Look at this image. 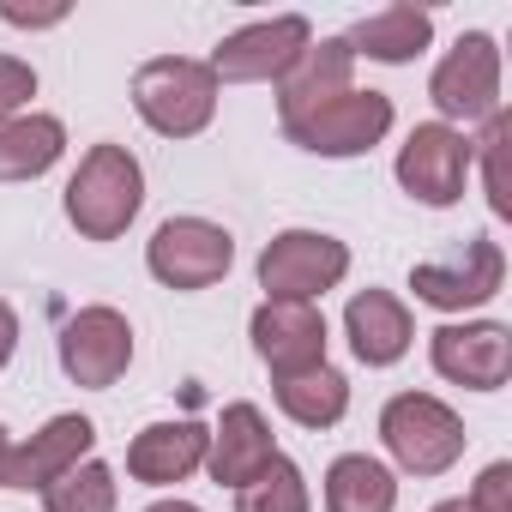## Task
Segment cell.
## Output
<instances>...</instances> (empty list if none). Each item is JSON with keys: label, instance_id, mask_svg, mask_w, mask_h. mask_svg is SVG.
Returning a JSON list of instances; mask_svg holds the SVG:
<instances>
[{"label": "cell", "instance_id": "obj_17", "mask_svg": "<svg viewBox=\"0 0 512 512\" xmlns=\"http://www.w3.org/2000/svg\"><path fill=\"white\" fill-rule=\"evenodd\" d=\"M205 446H211V434H205L199 422H157V428H145V434L127 446V470H133L139 482L163 488V482L193 476V470L205 464Z\"/></svg>", "mask_w": 512, "mask_h": 512}, {"label": "cell", "instance_id": "obj_11", "mask_svg": "<svg viewBox=\"0 0 512 512\" xmlns=\"http://www.w3.org/2000/svg\"><path fill=\"white\" fill-rule=\"evenodd\" d=\"M133 362V326L115 308H79L61 332V368L79 386H115Z\"/></svg>", "mask_w": 512, "mask_h": 512}, {"label": "cell", "instance_id": "obj_3", "mask_svg": "<svg viewBox=\"0 0 512 512\" xmlns=\"http://www.w3.org/2000/svg\"><path fill=\"white\" fill-rule=\"evenodd\" d=\"M380 440L410 476H440L464 458V422L428 392H398L380 410Z\"/></svg>", "mask_w": 512, "mask_h": 512}, {"label": "cell", "instance_id": "obj_12", "mask_svg": "<svg viewBox=\"0 0 512 512\" xmlns=\"http://www.w3.org/2000/svg\"><path fill=\"white\" fill-rule=\"evenodd\" d=\"M428 350H434V368L446 380L470 386V392H494L512 374V332L494 326V320H482V326H440Z\"/></svg>", "mask_w": 512, "mask_h": 512}, {"label": "cell", "instance_id": "obj_26", "mask_svg": "<svg viewBox=\"0 0 512 512\" xmlns=\"http://www.w3.org/2000/svg\"><path fill=\"white\" fill-rule=\"evenodd\" d=\"M37 91V73H31V61H13V55H0V121H13L19 115V103Z\"/></svg>", "mask_w": 512, "mask_h": 512}, {"label": "cell", "instance_id": "obj_7", "mask_svg": "<svg viewBox=\"0 0 512 512\" xmlns=\"http://www.w3.org/2000/svg\"><path fill=\"white\" fill-rule=\"evenodd\" d=\"M308 43H314V31H308V19H296V13L266 19V25H247V31H235V37L217 43V55H211V79H223V85L284 79V73L308 55Z\"/></svg>", "mask_w": 512, "mask_h": 512}, {"label": "cell", "instance_id": "obj_29", "mask_svg": "<svg viewBox=\"0 0 512 512\" xmlns=\"http://www.w3.org/2000/svg\"><path fill=\"white\" fill-rule=\"evenodd\" d=\"M13 350H19V314H13L7 302H0V368L13 362Z\"/></svg>", "mask_w": 512, "mask_h": 512}, {"label": "cell", "instance_id": "obj_8", "mask_svg": "<svg viewBox=\"0 0 512 512\" xmlns=\"http://www.w3.org/2000/svg\"><path fill=\"white\" fill-rule=\"evenodd\" d=\"M428 97L452 121H488V115H500V49H494V37H482V31L458 37L452 55L434 67Z\"/></svg>", "mask_w": 512, "mask_h": 512}, {"label": "cell", "instance_id": "obj_6", "mask_svg": "<svg viewBox=\"0 0 512 512\" xmlns=\"http://www.w3.org/2000/svg\"><path fill=\"white\" fill-rule=\"evenodd\" d=\"M145 260H151V278L169 290H211L235 260V241H229V229H217L205 217H169L151 235Z\"/></svg>", "mask_w": 512, "mask_h": 512}, {"label": "cell", "instance_id": "obj_15", "mask_svg": "<svg viewBox=\"0 0 512 512\" xmlns=\"http://www.w3.org/2000/svg\"><path fill=\"white\" fill-rule=\"evenodd\" d=\"M272 458H278V446H272L266 416L253 410V404H229V410H223V422H217V434H211V446H205L211 476H217V482H229V488H241V482L260 476Z\"/></svg>", "mask_w": 512, "mask_h": 512}, {"label": "cell", "instance_id": "obj_21", "mask_svg": "<svg viewBox=\"0 0 512 512\" xmlns=\"http://www.w3.org/2000/svg\"><path fill=\"white\" fill-rule=\"evenodd\" d=\"M392 506H398V482L368 452H350L326 470V512H392Z\"/></svg>", "mask_w": 512, "mask_h": 512}, {"label": "cell", "instance_id": "obj_5", "mask_svg": "<svg viewBox=\"0 0 512 512\" xmlns=\"http://www.w3.org/2000/svg\"><path fill=\"white\" fill-rule=\"evenodd\" d=\"M284 133L302 151H320V157H362V151H374L392 133V97H380V91H344V97L308 109L302 121H284Z\"/></svg>", "mask_w": 512, "mask_h": 512}, {"label": "cell", "instance_id": "obj_1", "mask_svg": "<svg viewBox=\"0 0 512 512\" xmlns=\"http://www.w3.org/2000/svg\"><path fill=\"white\" fill-rule=\"evenodd\" d=\"M139 199H145V175L127 145H91L79 175L67 181V217L85 241H115L139 217Z\"/></svg>", "mask_w": 512, "mask_h": 512}, {"label": "cell", "instance_id": "obj_18", "mask_svg": "<svg viewBox=\"0 0 512 512\" xmlns=\"http://www.w3.org/2000/svg\"><path fill=\"white\" fill-rule=\"evenodd\" d=\"M344 326H350V344H356V356H362L368 368H392V362L410 350V338H416L404 302L386 296V290H362V296H350Z\"/></svg>", "mask_w": 512, "mask_h": 512}, {"label": "cell", "instance_id": "obj_13", "mask_svg": "<svg viewBox=\"0 0 512 512\" xmlns=\"http://www.w3.org/2000/svg\"><path fill=\"white\" fill-rule=\"evenodd\" d=\"M500 278H506L500 247L476 235V241L464 247V260H458V266H416V272H410V290H416L428 308L458 314V308H482V302L500 290Z\"/></svg>", "mask_w": 512, "mask_h": 512}, {"label": "cell", "instance_id": "obj_19", "mask_svg": "<svg viewBox=\"0 0 512 512\" xmlns=\"http://www.w3.org/2000/svg\"><path fill=\"white\" fill-rule=\"evenodd\" d=\"M428 37H434V19H428L422 7H386V13H368V19L344 37V49L398 67V61H416V55L428 49Z\"/></svg>", "mask_w": 512, "mask_h": 512}, {"label": "cell", "instance_id": "obj_2", "mask_svg": "<svg viewBox=\"0 0 512 512\" xmlns=\"http://www.w3.org/2000/svg\"><path fill=\"white\" fill-rule=\"evenodd\" d=\"M133 109L163 139H193L217 115V79H211L205 61H181V55L145 61L139 79H133Z\"/></svg>", "mask_w": 512, "mask_h": 512}, {"label": "cell", "instance_id": "obj_20", "mask_svg": "<svg viewBox=\"0 0 512 512\" xmlns=\"http://www.w3.org/2000/svg\"><path fill=\"white\" fill-rule=\"evenodd\" d=\"M61 145H67V127L55 115L0 121V181H37L43 169H55Z\"/></svg>", "mask_w": 512, "mask_h": 512}, {"label": "cell", "instance_id": "obj_30", "mask_svg": "<svg viewBox=\"0 0 512 512\" xmlns=\"http://www.w3.org/2000/svg\"><path fill=\"white\" fill-rule=\"evenodd\" d=\"M145 512H199V506H187V500H157V506H145Z\"/></svg>", "mask_w": 512, "mask_h": 512}, {"label": "cell", "instance_id": "obj_10", "mask_svg": "<svg viewBox=\"0 0 512 512\" xmlns=\"http://www.w3.org/2000/svg\"><path fill=\"white\" fill-rule=\"evenodd\" d=\"M253 350L278 380L308 374L326 362V314L314 302H260L253 308Z\"/></svg>", "mask_w": 512, "mask_h": 512}, {"label": "cell", "instance_id": "obj_31", "mask_svg": "<svg viewBox=\"0 0 512 512\" xmlns=\"http://www.w3.org/2000/svg\"><path fill=\"white\" fill-rule=\"evenodd\" d=\"M7 458H13V440H7V428H0V482H7Z\"/></svg>", "mask_w": 512, "mask_h": 512}, {"label": "cell", "instance_id": "obj_16", "mask_svg": "<svg viewBox=\"0 0 512 512\" xmlns=\"http://www.w3.org/2000/svg\"><path fill=\"white\" fill-rule=\"evenodd\" d=\"M350 67H356V55L344 49V37L338 43H308V55L278 79V115L284 121H302L308 109L344 97L350 91Z\"/></svg>", "mask_w": 512, "mask_h": 512}, {"label": "cell", "instance_id": "obj_24", "mask_svg": "<svg viewBox=\"0 0 512 512\" xmlns=\"http://www.w3.org/2000/svg\"><path fill=\"white\" fill-rule=\"evenodd\" d=\"M235 512H308V482H302V470L278 452L253 482H241Z\"/></svg>", "mask_w": 512, "mask_h": 512}, {"label": "cell", "instance_id": "obj_23", "mask_svg": "<svg viewBox=\"0 0 512 512\" xmlns=\"http://www.w3.org/2000/svg\"><path fill=\"white\" fill-rule=\"evenodd\" d=\"M43 500H49V512H115V470L85 458L67 476H55L43 488Z\"/></svg>", "mask_w": 512, "mask_h": 512}, {"label": "cell", "instance_id": "obj_22", "mask_svg": "<svg viewBox=\"0 0 512 512\" xmlns=\"http://www.w3.org/2000/svg\"><path fill=\"white\" fill-rule=\"evenodd\" d=\"M278 404H284V416L302 422V428H332V422L350 410V380L320 362V368H308V374L278 380Z\"/></svg>", "mask_w": 512, "mask_h": 512}, {"label": "cell", "instance_id": "obj_4", "mask_svg": "<svg viewBox=\"0 0 512 512\" xmlns=\"http://www.w3.org/2000/svg\"><path fill=\"white\" fill-rule=\"evenodd\" d=\"M350 272V247L320 229H284L260 253V290L266 302H314Z\"/></svg>", "mask_w": 512, "mask_h": 512}, {"label": "cell", "instance_id": "obj_28", "mask_svg": "<svg viewBox=\"0 0 512 512\" xmlns=\"http://www.w3.org/2000/svg\"><path fill=\"white\" fill-rule=\"evenodd\" d=\"M0 19L7 25H61L67 7H13V0H0Z\"/></svg>", "mask_w": 512, "mask_h": 512}, {"label": "cell", "instance_id": "obj_32", "mask_svg": "<svg viewBox=\"0 0 512 512\" xmlns=\"http://www.w3.org/2000/svg\"><path fill=\"white\" fill-rule=\"evenodd\" d=\"M434 512H470V500H440Z\"/></svg>", "mask_w": 512, "mask_h": 512}, {"label": "cell", "instance_id": "obj_27", "mask_svg": "<svg viewBox=\"0 0 512 512\" xmlns=\"http://www.w3.org/2000/svg\"><path fill=\"white\" fill-rule=\"evenodd\" d=\"M470 512H512V464H488V470L476 476Z\"/></svg>", "mask_w": 512, "mask_h": 512}, {"label": "cell", "instance_id": "obj_9", "mask_svg": "<svg viewBox=\"0 0 512 512\" xmlns=\"http://www.w3.org/2000/svg\"><path fill=\"white\" fill-rule=\"evenodd\" d=\"M470 157H476V145H470L458 127L428 121V127H416V133L404 139V151H398V181H404V193H416L422 205H452V199H464Z\"/></svg>", "mask_w": 512, "mask_h": 512}, {"label": "cell", "instance_id": "obj_25", "mask_svg": "<svg viewBox=\"0 0 512 512\" xmlns=\"http://www.w3.org/2000/svg\"><path fill=\"white\" fill-rule=\"evenodd\" d=\"M506 145H512V121H506V115H488V133H482V163H488V205H494V217H512Z\"/></svg>", "mask_w": 512, "mask_h": 512}, {"label": "cell", "instance_id": "obj_14", "mask_svg": "<svg viewBox=\"0 0 512 512\" xmlns=\"http://www.w3.org/2000/svg\"><path fill=\"white\" fill-rule=\"evenodd\" d=\"M97 446V428L85 422V416H55L43 434H31L25 446H13V458H7V482L0 488H49L55 476H67L73 464H85V452Z\"/></svg>", "mask_w": 512, "mask_h": 512}]
</instances>
